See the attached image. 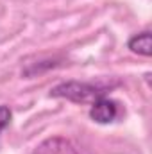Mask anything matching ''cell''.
Instances as JSON below:
<instances>
[{
  "instance_id": "cell-2",
  "label": "cell",
  "mask_w": 152,
  "mask_h": 154,
  "mask_svg": "<svg viewBox=\"0 0 152 154\" xmlns=\"http://www.w3.org/2000/svg\"><path fill=\"white\" fill-rule=\"evenodd\" d=\"M118 104L111 99H99L95 102H91L90 108V118L97 124H111L118 118Z\"/></svg>"
},
{
  "instance_id": "cell-5",
  "label": "cell",
  "mask_w": 152,
  "mask_h": 154,
  "mask_svg": "<svg viewBox=\"0 0 152 154\" xmlns=\"http://www.w3.org/2000/svg\"><path fill=\"white\" fill-rule=\"evenodd\" d=\"M11 118H13V113H11V109L7 108V106H4V104H0V133L11 124Z\"/></svg>"
},
{
  "instance_id": "cell-1",
  "label": "cell",
  "mask_w": 152,
  "mask_h": 154,
  "mask_svg": "<svg viewBox=\"0 0 152 154\" xmlns=\"http://www.w3.org/2000/svg\"><path fill=\"white\" fill-rule=\"evenodd\" d=\"M108 88L93 82H81V81H66L50 90V97L54 99H66L77 104H91L102 97H106Z\"/></svg>"
},
{
  "instance_id": "cell-3",
  "label": "cell",
  "mask_w": 152,
  "mask_h": 154,
  "mask_svg": "<svg viewBox=\"0 0 152 154\" xmlns=\"http://www.w3.org/2000/svg\"><path fill=\"white\" fill-rule=\"evenodd\" d=\"M36 154H82L70 140L56 136L50 140H45L39 147H36Z\"/></svg>"
},
{
  "instance_id": "cell-4",
  "label": "cell",
  "mask_w": 152,
  "mask_h": 154,
  "mask_svg": "<svg viewBox=\"0 0 152 154\" xmlns=\"http://www.w3.org/2000/svg\"><path fill=\"white\" fill-rule=\"evenodd\" d=\"M127 48L138 56L150 57L152 54V34L150 31H141L138 34H132L127 41Z\"/></svg>"
}]
</instances>
